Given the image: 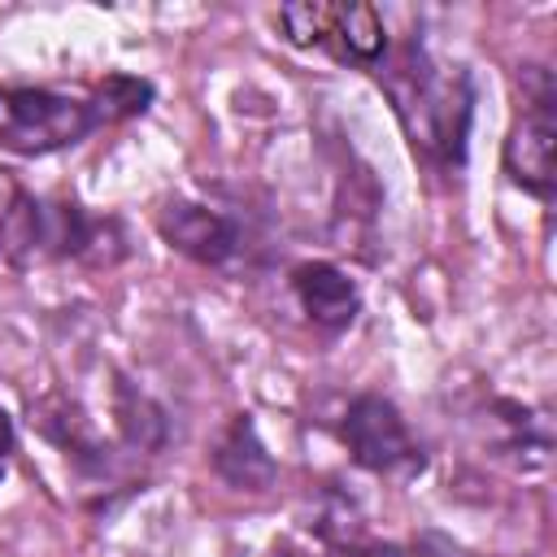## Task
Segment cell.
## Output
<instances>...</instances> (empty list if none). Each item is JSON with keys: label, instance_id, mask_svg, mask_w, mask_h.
<instances>
[{"label": "cell", "instance_id": "cell-1", "mask_svg": "<svg viewBox=\"0 0 557 557\" xmlns=\"http://www.w3.org/2000/svg\"><path fill=\"white\" fill-rule=\"evenodd\" d=\"M152 87L126 74H109L87 96L57 87H0V148L17 157H48L83 144L109 122L144 113Z\"/></svg>", "mask_w": 557, "mask_h": 557}, {"label": "cell", "instance_id": "cell-2", "mask_svg": "<svg viewBox=\"0 0 557 557\" xmlns=\"http://www.w3.org/2000/svg\"><path fill=\"white\" fill-rule=\"evenodd\" d=\"M379 78L396 104V117L409 144L444 170L461 165L470 113H474V91H470L466 70L444 65L426 48L409 44L387 61V70H379Z\"/></svg>", "mask_w": 557, "mask_h": 557}, {"label": "cell", "instance_id": "cell-3", "mask_svg": "<svg viewBox=\"0 0 557 557\" xmlns=\"http://www.w3.org/2000/svg\"><path fill=\"white\" fill-rule=\"evenodd\" d=\"M109 226L91 222L70 200H44L35 196L13 170L0 165V261L30 270L61 257H91Z\"/></svg>", "mask_w": 557, "mask_h": 557}, {"label": "cell", "instance_id": "cell-4", "mask_svg": "<svg viewBox=\"0 0 557 557\" xmlns=\"http://www.w3.org/2000/svg\"><path fill=\"white\" fill-rule=\"evenodd\" d=\"M278 26L287 44L322 48L335 61L379 65L387 57V26L370 4H283Z\"/></svg>", "mask_w": 557, "mask_h": 557}, {"label": "cell", "instance_id": "cell-5", "mask_svg": "<svg viewBox=\"0 0 557 557\" xmlns=\"http://www.w3.org/2000/svg\"><path fill=\"white\" fill-rule=\"evenodd\" d=\"M339 440L348 448V457L370 470V474H387V479H405L422 470V448L409 435L400 409L374 392L357 396L344 418H339Z\"/></svg>", "mask_w": 557, "mask_h": 557}, {"label": "cell", "instance_id": "cell-6", "mask_svg": "<svg viewBox=\"0 0 557 557\" xmlns=\"http://www.w3.org/2000/svg\"><path fill=\"white\" fill-rule=\"evenodd\" d=\"M557 122H553V78L548 70H531V91L522 117L505 139V174L531 191L535 200H553L557 187Z\"/></svg>", "mask_w": 557, "mask_h": 557}, {"label": "cell", "instance_id": "cell-7", "mask_svg": "<svg viewBox=\"0 0 557 557\" xmlns=\"http://www.w3.org/2000/svg\"><path fill=\"white\" fill-rule=\"evenodd\" d=\"M157 231L174 252H183L200 265H213V270L231 265L244 252L239 222L213 205H200V200H183V196L165 200V209L157 213Z\"/></svg>", "mask_w": 557, "mask_h": 557}, {"label": "cell", "instance_id": "cell-8", "mask_svg": "<svg viewBox=\"0 0 557 557\" xmlns=\"http://www.w3.org/2000/svg\"><path fill=\"white\" fill-rule=\"evenodd\" d=\"M292 292L300 300V309L309 313V322H318L322 331H344L357 309H361V292L357 283L331 265V261H305L292 270Z\"/></svg>", "mask_w": 557, "mask_h": 557}, {"label": "cell", "instance_id": "cell-9", "mask_svg": "<svg viewBox=\"0 0 557 557\" xmlns=\"http://www.w3.org/2000/svg\"><path fill=\"white\" fill-rule=\"evenodd\" d=\"M213 470L231 487H239V492H265L274 483V474H278L274 470V457L265 453V444H261V435H257V426H252L248 413L231 418V426L218 435V444H213Z\"/></svg>", "mask_w": 557, "mask_h": 557}, {"label": "cell", "instance_id": "cell-10", "mask_svg": "<svg viewBox=\"0 0 557 557\" xmlns=\"http://www.w3.org/2000/svg\"><path fill=\"white\" fill-rule=\"evenodd\" d=\"M13 444H17V435H13V418H9L4 409H0V479H4V470H9Z\"/></svg>", "mask_w": 557, "mask_h": 557}, {"label": "cell", "instance_id": "cell-11", "mask_svg": "<svg viewBox=\"0 0 557 557\" xmlns=\"http://www.w3.org/2000/svg\"><path fill=\"white\" fill-rule=\"evenodd\" d=\"M270 557H322V553H309V548H300V544H278Z\"/></svg>", "mask_w": 557, "mask_h": 557}]
</instances>
